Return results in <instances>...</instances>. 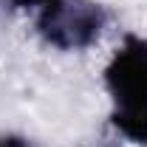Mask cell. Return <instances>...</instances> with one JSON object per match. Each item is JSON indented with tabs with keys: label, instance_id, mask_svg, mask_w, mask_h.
<instances>
[{
	"label": "cell",
	"instance_id": "obj_1",
	"mask_svg": "<svg viewBox=\"0 0 147 147\" xmlns=\"http://www.w3.org/2000/svg\"><path fill=\"white\" fill-rule=\"evenodd\" d=\"M113 122L136 144H147V42L127 40L105 71Z\"/></svg>",
	"mask_w": 147,
	"mask_h": 147
},
{
	"label": "cell",
	"instance_id": "obj_2",
	"mask_svg": "<svg viewBox=\"0 0 147 147\" xmlns=\"http://www.w3.org/2000/svg\"><path fill=\"white\" fill-rule=\"evenodd\" d=\"M40 28L59 48H85L102 28V11L91 0H48L42 6Z\"/></svg>",
	"mask_w": 147,
	"mask_h": 147
},
{
	"label": "cell",
	"instance_id": "obj_3",
	"mask_svg": "<svg viewBox=\"0 0 147 147\" xmlns=\"http://www.w3.org/2000/svg\"><path fill=\"white\" fill-rule=\"evenodd\" d=\"M0 147H31V144L20 136H0Z\"/></svg>",
	"mask_w": 147,
	"mask_h": 147
},
{
	"label": "cell",
	"instance_id": "obj_4",
	"mask_svg": "<svg viewBox=\"0 0 147 147\" xmlns=\"http://www.w3.org/2000/svg\"><path fill=\"white\" fill-rule=\"evenodd\" d=\"M14 9H42L48 0H9Z\"/></svg>",
	"mask_w": 147,
	"mask_h": 147
}]
</instances>
